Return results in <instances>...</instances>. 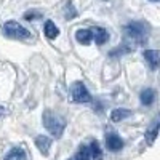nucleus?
<instances>
[{
  "instance_id": "nucleus-15",
  "label": "nucleus",
  "mask_w": 160,
  "mask_h": 160,
  "mask_svg": "<svg viewBox=\"0 0 160 160\" xmlns=\"http://www.w3.org/2000/svg\"><path fill=\"white\" fill-rule=\"evenodd\" d=\"M5 160H26V152L21 148H15L5 155Z\"/></svg>"
},
{
  "instance_id": "nucleus-7",
  "label": "nucleus",
  "mask_w": 160,
  "mask_h": 160,
  "mask_svg": "<svg viewBox=\"0 0 160 160\" xmlns=\"http://www.w3.org/2000/svg\"><path fill=\"white\" fill-rule=\"evenodd\" d=\"M144 59H146V62L149 64V68H151L152 71H157L158 61H160L157 50H146V51H144Z\"/></svg>"
},
{
  "instance_id": "nucleus-14",
  "label": "nucleus",
  "mask_w": 160,
  "mask_h": 160,
  "mask_svg": "<svg viewBox=\"0 0 160 160\" xmlns=\"http://www.w3.org/2000/svg\"><path fill=\"white\" fill-rule=\"evenodd\" d=\"M157 135H158V122H157V120H154L152 125H151V128L146 131V141H148L149 144H152V142L155 141Z\"/></svg>"
},
{
  "instance_id": "nucleus-12",
  "label": "nucleus",
  "mask_w": 160,
  "mask_h": 160,
  "mask_svg": "<svg viewBox=\"0 0 160 160\" xmlns=\"http://www.w3.org/2000/svg\"><path fill=\"white\" fill-rule=\"evenodd\" d=\"M88 151H90V160H102V151L98 141H91L88 146Z\"/></svg>"
},
{
  "instance_id": "nucleus-19",
  "label": "nucleus",
  "mask_w": 160,
  "mask_h": 160,
  "mask_svg": "<svg viewBox=\"0 0 160 160\" xmlns=\"http://www.w3.org/2000/svg\"><path fill=\"white\" fill-rule=\"evenodd\" d=\"M128 51H131V47L122 45L120 48H115V50H112V51H111V56H117L118 53H122V55H123V53H128Z\"/></svg>"
},
{
  "instance_id": "nucleus-8",
  "label": "nucleus",
  "mask_w": 160,
  "mask_h": 160,
  "mask_svg": "<svg viewBox=\"0 0 160 160\" xmlns=\"http://www.w3.org/2000/svg\"><path fill=\"white\" fill-rule=\"evenodd\" d=\"M91 32H93V40H95L96 45H102L109 40V32L104 28H95L91 29Z\"/></svg>"
},
{
  "instance_id": "nucleus-18",
  "label": "nucleus",
  "mask_w": 160,
  "mask_h": 160,
  "mask_svg": "<svg viewBox=\"0 0 160 160\" xmlns=\"http://www.w3.org/2000/svg\"><path fill=\"white\" fill-rule=\"evenodd\" d=\"M40 18H42V13L38 10H29V11H26L24 16H22V19H26V21H35V19H40Z\"/></svg>"
},
{
  "instance_id": "nucleus-2",
  "label": "nucleus",
  "mask_w": 160,
  "mask_h": 160,
  "mask_svg": "<svg viewBox=\"0 0 160 160\" xmlns=\"http://www.w3.org/2000/svg\"><path fill=\"white\" fill-rule=\"evenodd\" d=\"M43 127L53 136L61 138L62 133H64V128H66V120H64L62 115L55 114L53 111H45L43 112Z\"/></svg>"
},
{
  "instance_id": "nucleus-4",
  "label": "nucleus",
  "mask_w": 160,
  "mask_h": 160,
  "mask_svg": "<svg viewBox=\"0 0 160 160\" xmlns=\"http://www.w3.org/2000/svg\"><path fill=\"white\" fill-rule=\"evenodd\" d=\"M71 95H72V101L75 102H90L91 101V95L87 90V87L82 82H75L71 88Z\"/></svg>"
},
{
  "instance_id": "nucleus-6",
  "label": "nucleus",
  "mask_w": 160,
  "mask_h": 160,
  "mask_svg": "<svg viewBox=\"0 0 160 160\" xmlns=\"http://www.w3.org/2000/svg\"><path fill=\"white\" fill-rule=\"evenodd\" d=\"M35 146H37V149L40 151V154L48 155L50 148H51V138H48L45 135H40V136L35 138Z\"/></svg>"
},
{
  "instance_id": "nucleus-11",
  "label": "nucleus",
  "mask_w": 160,
  "mask_h": 160,
  "mask_svg": "<svg viewBox=\"0 0 160 160\" xmlns=\"http://www.w3.org/2000/svg\"><path fill=\"white\" fill-rule=\"evenodd\" d=\"M43 32H45V37H48L50 40L56 38L58 34H59V29L55 26V22H53L51 19H47L45 21V26H43Z\"/></svg>"
},
{
  "instance_id": "nucleus-5",
  "label": "nucleus",
  "mask_w": 160,
  "mask_h": 160,
  "mask_svg": "<svg viewBox=\"0 0 160 160\" xmlns=\"http://www.w3.org/2000/svg\"><path fill=\"white\" fill-rule=\"evenodd\" d=\"M125 146V141L120 138L117 133L114 131H109L108 135H106V149L111 151V152H118L122 151Z\"/></svg>"
},
{
  "instance_id": "nucleus-9",
  "label": "nucleus",
  "mask_w": 160,
  "mask_h": 160,
  "mask_svg": "<svg viewBox=\"0 0 160 160\" xmlns=\"http://www.w3.org/2000/svg\"><path fill=\"white\" fill-rule=\"evenodd\" d=\"M155 90L154 88H144L141 93H139V99H141V104L142 106H152V102L155 101Z\"/></svg>"
},
{
  "instance_id": "nucleus-22",
  "label": "nucleus",
  "mask_w": 160,
  "mask_h": 160,
  "mask_svg": "<svg viewBox=\"0 0 160 160\" xmlns=\"http://www.w3.org/2000/svg\"><path fill=\"white\" fill-rule=\"evenodd\" d=\"M69 160H74V158H69Z\"/></svg>"
},
{
  "instance_id": "nucleus-17",
  "label": "nucleus",
  "mask_w": 160,
  "mask_h": 160,
  "mask_svg": "<svg viewBox=\"0 0 160 160\" xmlns=\"http://www.w3.org/2000/svg\"><path fill=\"white\" fill-rule=\"evenodd\" d=\"M75 16H77V10L74 8V5L71 2H68V3H66V7H64V18L66 19H72Z\"/></svg>"
},
{
  "instance_id": "nucleus-3",
  "label": "nucleus",
  "mask_w": 160,
  "mask_h": 160,
  "mask_svg": "<svg viewBox=\"0 0 160 160\" xmlns=\"http://www.w3.org/2000/svg\"><path fill=\"white\" fill-rule=\"evenodd\" d=\"M3 34L10 38H18V40H26V38L31 37V32L16 21L5 22L3 24Z\"/></svg>"
},
{
  "instance_id": "nucleus-10",
  "label": "nucleus",
  "mask_w": 160,
  "mask_h": 160,
  "mask_svg": "<svg viewBox=\"0 0 160 160\" xmlns=\"http://www.w3.org/2000/svg\"><path fill=\"white\" fill-rule=\"evenodd\" d=\"M75 38H77L78 43L88 45L91 40H93V32H91V29H78L75 32Z\"/></svg>"
},
{
  "instance_id": "nucleus-20",
  "label": "nucleus",
  "mask_w": 160,
  "mask_h": 160,
  "mask_svg": "<svg viewBox=\"0 0 160 160\" xmlns=\"http://www.w3.org/2000/svg\"><path fill=\"white\" fill-rule=\"evenodd\" d=\"M3 115H5V109L2 108V106H0V118H2Z\"/></svg>"
},
{
  "instance_id": "nucleus-13",
  "label": "nucleus",
  "mask_w": 160,
  "mask_h": 160,
  "mask_svg": "<svg viewBox=\"0 0 160 160\" xmlns=\"http://www.w3.org/2000/svg\"><path fill=\"white\" fill-rule=\"evenodd\" d=\"M131 115V111L128 109H122V108H117L111 112V118H112V122H122V120L128 118Z\"/></svg>"
},
{
  "instance_id": "nucleus-16",
  "label": "nucleus",
  "mask_w": 160,
  "mask_h": 160,
  "mask_svg": "<svg viewBox=\"0 0 160 160\" xmlns=\"http://www.w3.org/2000/svg\"><path fill=\"white\" fill-rule=\"evenodd\" d=\"M74 160H90V151H88V146H80L77 149L75 155L72 157Z\"/></svg>"
},
{
  "instance_id": "nucleus-21",
  "label": "nucleus",
  "mask_w": 160,
  "mask_h": 160,
  "mask_svg": "<svg viewBox=\"0 0 160 160\" xmlns=\"http://www.w3.org/2000/svg\"><path fill=\"white\" fill-rule=\"evenodd\" d=\"M151 2H158V0H151Z\"/></svg>"
},
{
  "instance_id": "nucleus-1",
  "label": "nucleus",
  "mask_w": 160,
  "mask_h": 160,
  "mask_svg": "<svg viewBox=\"0 0 160 160\" xmlns=\"http://www.w3.org/2000/svg\"><path fill=\"white\" fill-rule=\"evenodd\" d=\"M125 35L135 43H144L149 38V26L142 21H131L125 26Z\"/></svg>"
}]
</instances>
